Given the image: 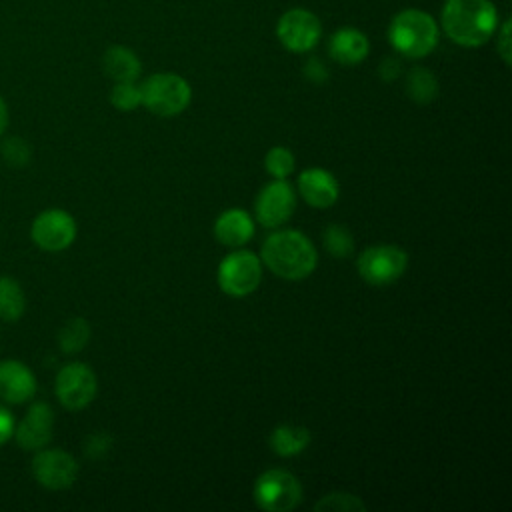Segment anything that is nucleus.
<instances>
[{
	"label": "nucleus",
	"mask_w": 512,
	"mask_h": 512,
	"mask_svg": "<svg viewBox=\"0 0 512 512\" xmlns=\"http://www.w3.org/2000/svg\"><path fill=\"white\" fill-rule=\"evenodd\" d=\"M260 258L268 270L284 280H302L310 276L318 264L314 244L298 230L272 232L262 244Z\"/></svg>",
	"instance_id": "obj_1"
},
{
	"label": "nucleus",
	"mask_w": 512,
	"mask_h": 512,
	"mask_svg": "<svg viewBox=\"0 0 512 512\" xmlns=\"http://www.w3.org/2000/svg\"><path fill=\"white\" fill-rule=\"evenodd\" d=\"M498 26V12L490 0H446L442 28L460 46H480L492 38Z\"/></svg>",
	"instance_id": "obj_2"
},
{
	"label": "nucleus",
	"mask_w": 512,
	"mask_h": 512,
	"mask_svg": "<svg viewBox=\"0 0 512 512\" xmlns=\"http://www.w3.org/2000/svg\"><path fill=\"white\" fill-rule=\"evenodd\" d=\"M388 40L398 54L406 58H424L438 44V26L430 14L408 8L392 18Z\"/></svg>",
	"instance_id": "obj_3"
},
{
	"label": "nucleus",
	"mask_w": 512,
	"mask_h": 512,
	"mask_svg": "<svg viewBox=\"0 0 512 512\" xmlns=\"http://www.w3.org/2000/svg\"><path fill=\"white\" fill-rule=\"evenodd\" d=\"M142 104L156 116L172 118L184 112L190 104V84L172 72H158L144 80L140 86Z\"/></svg>",
	"instance_id": "obj_4"
},
{
	"label": "nucleus",
	"mask_w": 512,
	"mask_h": 512,
	"mask_svg": "<svg viewBox=\"0 0 512 512\" xmlns=\"http://www.w3.org/2000/svg\"><path fill=\"white\" fill-rule=\"evenodd\" d=\"M254 500L262 510L288 512L302 500V484L298 478L282 468L266 470L254 484Z\"/></svg>",
	"instance_id": "obj_5"
},
{
	"label": "nucleus",
	"mask_w": 512,
	"mask_h": 512,
	"mask_svg": "<svg viewBox=\"0 0 512 512\" xmlns=\"http://www.w3.org/2000/svg\"><path fill=\"white\" fill-rule=\"evenodd\" d=\"M356 268L364 282L372 286H386L406 272L408 254L394 244H376L358 256Z\"/></svg>",
	"instance_id": "obj_6"
},
{
	"label": "nucleus",
	"mask_w": 512,
	"mask_h": 512,
	"mask_svg": "<svg viewBox=\"0 0 512 512\" xmlns=\"http://www.w3.org/2000/svg\"><path fill=\"white\" fill-rule=\"evenodd\" d=\"M260 280L262 262L250 250L232 252L218 266V286L228 296H248L260 286Z\"/></svg>",
	"instance_id": "obj_7"
},
{
	"label": "nucleus",
	"mask_w": 512,
	"mask_h": 512,
	"mask_svg": "<svg viewBox=\"0 0 512 512\" xmlns=\"http://www.w3.org/2000/svg\"><path fill=\"white\" fill-rule=\"evenodd\" d=\"M60 404L68 410L86 408L98 390V380L92 368L84 362H70L60 368L54 384Z\"/></svg>",
	"instance_id": "obj_8"
},
{
	"label": "nucleus",
	"mask_w": 512,
	"mask_h": 512,
	"mask_svg": "<svg viewBox=\"0 0 512 512\" xmlns=\"http://www.w3.org/2000/svg\"><path fill=\"white\" fill-rule=\"evenodd\" d=\"M276 36L286 50L300 54L312 50L318 44L322 36V26L318 16L310 10L292 8L280 16Z\"/></svg>",
	"instance_id": "obj_9"
},
{
	"label": "nucleus",
	"mask_w": 512,
	"mask_h": 512,
	"mask_svg": "<svg viewBox=\"0 0 512 512\" xmlns=\"http://www.w3.org/2000/svg\"><path fill=\"white\" fill-rule=\"evenodd\" d=\"M32 474L48 490L70 488L78 476V464L72 454L58 448H40L32 460Z\"/></svg>",
	"instance_id": "obj_10"
},
{
	"label": "nucleus",
	"mask_w": 512,
	"mask_h": 512,
	"mask_svg": "<svg viewBox=\"0 0 512 512\" xmlns=\"http://www.w3.org/2000/svg\"><path fill=\"white\" fill-rule=\"evenodd\" d=\"M32 240L36 246L48 252H60L68 248L76 238V220L60 208L40 212L32 222Z\"/></svg>",
	"instance_id": "obj_11"
},
{
	"label": "nucleus",
	"mask_w": 512,
	"mask_h": 512,
	"mask_svg": "<svg viewBox=\"0 0 512 512\" xmlns=\"http://www.w3.org/2000/svg\"><path fill=\"white\" fill-rule=\"evenodd\" d=\"M294 208H296V194L292 186L282 178H274L272 182H268L258 192L254 202L256 218L266 228L282 226L294 214Z\"/></svg>",
	"instance_id": "obj_12"
},
{
	"label": "nucleus",
	"mask_w": 512,
	"mask_h": 512,
	"mask_svg": "<svg viewBox=\"0 0 512 512\" xmlns=\"http://www.w3.org/2000/svg\"><path fill=\"white\" fill-rule=\"evenodd\" d=\"M54 412L46 402H34L22 422L14 426V438L22 450L36 452L52 440Z\"/></svg>",
	"instance_id": "obj_13"
},
{
	"label": "nucleus",
	"mask_w": 512,
	"mask_h": 512,
	"mask_svg": "<svg viewBox=\"0 0 512 512\" xmlns=\"http://www.w3.org/2000/svg\"><path fill=\"white\" fill-rule=\"evenodd\" d=\"M298 192L312 208H330L340 196V184L332 172L308 168L298 176Z\"/></svg>",
	"instance_id": "obj_14"
},
{
	"label": "nucleus",
	"mask_w": 512,
	"mask_h": 512,
	"mask_svg": "<svg viewBox=\"0 0 512 512\" xmlns=\"http://www.w3.org/2000/svg\"><path fill=\"white\" fill-rule=\"evenodd\" d=\"M36 394V376L18 360L0 362V398L10 404H22Z\"/></svg>",
	"instance_id": "obj_15"
},
{
	"label": "nucleus",
	"mask_w": 512,
	"mask_h": 512,
	"mask_svg": "<svg viewBox=\"0 0 512 512\" xmlns=\"http://www.w3.org/2000/svg\"><path fill=\"white\" fill-rule=\"evenodd\" d=\"M214 236L224 246L240 248L254 236V220L248 212L240 208H230L216 218Z\"/></svg>",
	"instance_id": "obj_16"
},
{
	"label": "nucleus",
	"mask_w": 512,
	"mask_h": 512,
	"mask_svg": "<svg viewBox=\"0 0 512 512\" xmlns=\"http://www.w3.org/2000/svg\"><path fill=\"white\" fill-rule=\"evenodd\" d=\"M368 50V38L356 28H340L330 36L328 42L330 56L344 66H354L362 62L368 56Z\"/></svg>",
	"instance_id": "obj_17"
},
{
	"label": "nucleus",
	"mask_w": 512,
	"mask_h": 512,
	"mask_svg": "<svg viewBox=\"0 0 512 512\" xmlns=\"http://www.w3.org/2000/svg\"><path fill=\"white\" fill-rule=\"evenodd\" d=\"M102 68L114 82H134L140 76V60L126 46H110L102 56Z\"/></svg>",
	"instance_id": "obj_18"
},
{
	"label": "nucleus",
	"mask_w": 512,
	"mask_h": 512,
	"mask_svg": "<svg viewBox=\"0 0 512 512\" xmlns=\"http://www.w3.org/2000/svg\"><path fill=\"white\" fill-rule=\"evenodd\" d=\"M310 444V430L298 424H280L270 434V446L278 456H296Z\"/></svg>",
	"instance_id": "obj_19"
},
{
	"label": "nucleus",
	"mask_w": 512,
	"mask_h": 512,
	"mask_svg": "<svg viewBox=\"0 0 512 512\" xmlns=\"http://www.w3.org/2000/svg\"><path fill=\"white\" fill-rule=\"evenodd\" d=\"M406 94L416 104H430L438 96L436 76L428 68H412L406 76Z\"/></svg>",
	"instance_id": "obj_20"
},
{
	"label": "nucleus",
	"mask_w": 512,
	"mask_h": 512,
	"mask_svg": "<svg viewBox=\"0 0 512 512\" xmlns=\"http://www.w3.org/2000/svg\"><path fill=\"white\" fill-rule=\"evenodd\" d=\"M26 310V296L22 286L10 278L0 276V320L16 322Z\"/></svg>",
	"instance_id": "obj_21"
},
{
	"label": "nucleus",
	"mask_w": 512,
	"mask_h": 512,
	"mask_svg": "<svg viewBox=\"0 0 512 512\" xmlns=\"http://www.w3.org/2000/svg\"><path fill=\"white\" fill-rule=\"evenodd\" d=\"M88 340H90V326L84 318H70L58 334V344L64 354L80 352L88 344Z\"/></svg>",
	"instance_id": "obj_22"
},
{
	"label": "nucleus",
	"mask_w": 512,
	"mask_h": 512,
	"mask_svg": "<svg viewBox=\"0 0 512 512\" xmlns=\"http://www.w3.org/2000/svg\"><path fill=\"white\" fill-rule=\"evenodd\" d=\"M322 238H324V248L334 258H348L352 254V250H354L352 234L344 226H340V224H330L324 230Z\"/></svg>",
	"instance_id": "obj_23"
},
{
	"label": "nucleus",
	"mask_w": 512,
	"mask_h": 512,
	"mask_svg": "<svg viewBox=\"0 0 512 512\" xmlns=\"http://www.w3.org/2000/svg\"><path fill=\"white\" fill-rule=\"evenodd\" d=\"M366 504L350 492H330L314 504V510L326 512H362Z\"/></svg>",
	"instance_id": "obj_24"
},
{
	"label": "nucleus",
	"mask_w": 512,
	"mask_h": 512,
	"mask_svg": "<svg viewBox=\"0 0 512 512\" xmlns=\"http://www.w3.org/2000/svg\"><path fill=\"white\" fill-rule=\"evenodd\" d=\"M264 168L270 176L286 180L294 170V154L284 146H274L264 156Z\"/></svg>",
	"instance_id": "obj_25"
},
{
	"label": "nucleus",
	"mask_w": 512,
	"mask_h": 512,
	"mask_svg": "<svg viewBox=\"0 0 512 512\" xmlns=\"http://www.w3.org/2000/svg\"><path fill=\"white\" fill-rule=\"evenodd\" d=\"M110 102L118 110H134L142 104V94L140 88L134 82H116L114 88L110 90Z\"/></svg>",
	"instance_id": "obj_26"
},
{
	"label": "nucleus",
	"mask_w": 512,
	"mask_h": 512,
	"mask_svg": "<svg viewBox=\"0 0 512 512\" xmlns=\"http://www.w3.org/2000/svg\"><path fill=\"white\" fill-rule=\"evenodd\" d=\"M0 154L4 158L6 164L10 166H16V168H22L30 162V156H32V150L28 146L26 140L18 138V136H10L2 142L0 146Z\"/></svg>",
	"instance_id": "obj_27"
},
{
	"label": "nucleus",
	"mask_w": 512,
	"mask_h": 512,
	"mask_svg": "<svg viewBox=\"0 0 512 512\" xmlns=\"http://www.w3.org/2000/svg\"><path fill=\"white\" fill-rule=\"evenodd\" d=\"M110 446H112V438L108 434H104V432H98V434L88 436L84 452L90 458H102L110 450Z\"/></svg>",
	"instance_id": "obj_28"
},
{
	"label": "nucleus",
	"mask_w": 512,
	"mask_h": 512,
	"mask_svg": "<svg viewBox=\"0 0 512 512\" xmlns=\"http://www.w3.org/2000/svg\"><path fill=\"white\" fill-rule=\"evenodd\" d=\"M496 50L500 54V58L504 60V64H510V20H506L500 28L498 34V42H496Z\"/></svg>",
	"instance_id": "obj_29"
},
{
	"label": "nucleus",
	"mask_w": 512,
	"mask_h": 512,
	"mask_svg": "<svg viewBox=\"0 0 512 512\" xmlns=\"http://www.w3.org/2000/svg\"><path fill=\"white\" fill-rule=\"evenodd\" d=\"M14 434V416L12 412L0 404V446L10 440Z\"/></svg>",
	"instance_id": "obj_30"
},
{
	"label": "nucleus",
	"mask_w": 512,
	"mask_h": 512,
	"mask_svg": "<svg viewBox=\"0 0 512 512\" xmlns=\"http://www.w3.org/2000/svg\"><path fill=\"white\" fill-rule=\"evenodd\" d=\"M304 74L312 80V82H324L326 78H328V70H326V66L320 62V60H316V58H312V60H308V64H306V68H304Z\"/></svg>",
	"instance_id": "obj_31"
},
{
	"label": "nucleus",
	"mask_w": 512,
	"mask_h": 512,
	"mask_svg": "<svg viewBox=\"0 0 512 512\" xmlns=\"http://www.w3.org/2000/svg\"><path fill=\"white\" fill-rule=\"evenodd\" d=\"M380 76L386 80V82H392L396 76H398V72H400V66H398V62L394 60V58H388V60H384L382 64H380Z\"/></svg>",
	"instance_id": "obj_32"
},
{
	"label": "nucleus",
	"mask_w": 512,
	"mask_h": 512,
	"mask_svg": "<svg viewBox=\"0 0 512 512\" xmlns=\"http://www.w3.org/2000/svg\"><path fill=\"white\" fill-rule=\"evenodd\" d=\"M6 126H8V106H6L4 98L0 96V136L4 134Z\"/></svg>",
	"instance_id": "obj_33"
}]
</instances>
